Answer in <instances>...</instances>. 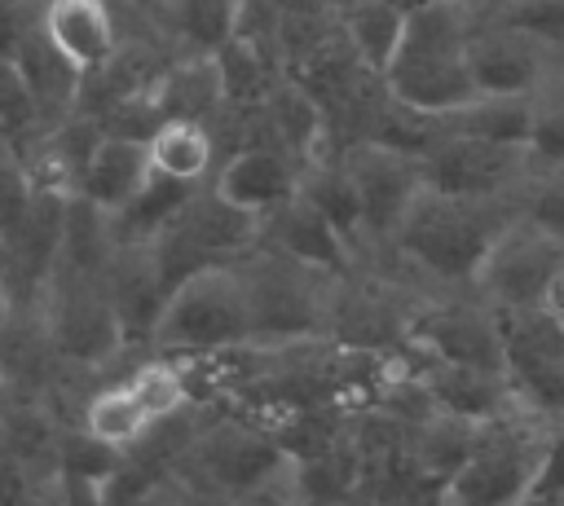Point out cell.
<instances>
[{
  "label": "cell",
  "instance_id": "cell-1",
  "mask_svg": "<svg viewBox=\"0 0 564 506\" xmlns=\"http://www.w3.org/2000/svg\"><path fill=\"white\" fill-rule=\"evenodd\" d=\"M520 211V198H467L423 185L414 207L405 211L392 246L366 264H383L410 277L427 295L471 290L489 246Z\"/></svg>",
  "mask_w": 564,
  "mask_h": 506
},
{
  "label": "cell",
  "instance_id": "cell-2",
  "mask_svg": "<svg viewBox=\"0 0 564 506\" xmlns=\"http://www.w3.org/2000/svg\"><path fill=\"white\" fill-rule=\"evenodd\" d=\"M494 0H419L405 9L401 44L383 70L397 101L419 114H454L480 97L471 75V44Z\"/></svg>",
  "mask_w": 564,
  "mask_h": 506
},
{
  "label": "cell",
  "instance_id": "cell-3",
  "mask_svg": "<svg viewBox=\"0 0 564 506\" xmlns=\"http://www.w3.org/2000/svg\"><path fill=\"white\" fill-rule=\"evenodd\" d=\"M234 264L247 286L256 348H291V343L330 339L339 273L304 264L269 242H256Z\"/></svg>",
  "mask_w": 564,
  "mask_h": 506
},
{
  "label": "cell",
  "instance_id": "cell-4",
  "mask_svg": "<svg viewBox=\"0 0 564 506\" xmlns=\"http://www.w3.org/2000/svg\"><path fill=\"white\" fill-rule=\"evenodd\" d=\"M26 304L40 312L57 356L70 370L93 374L97 383L119 378V365H132L141 356V348H132V339L106 295V282L93 273L53 268L40 286V295Z\"/></svg>",
  "mask_w": 564,
  "mask_h": 506
},
{
  "label": "cell",
  "instance_id": "cell-5",
  "mask_svg": "<svg viewBox=\"0 0 564 506\" xmlns=\"http://www.w3.org/2000/svg\"><path fill=\"white\" fill-rule=\"evenodd\" d=\"M251 304H247V286L238 264H207L194 268L189 277H181L150 330V348L154 352H172V356H220V352H238L251 348Z\"/></svg>",
  "mask_w": 564,
  "mask_h": 506
},
{
  "label": "cell",
  "instance_id": "cell-6",
  "mask_svg": "<svg viewBox=\"0 0 564 506\" xmlns=\"http://www.w3.org/2000/svg\"><path fill=\"white\" fill-rule=\"evenodd\" d=\"M551 440V422L533 409H516L507 418L480 422L471 458L454 471V480L441 488L445 506H502V502H529V488L538 480L542 453Z\"/></svg>",
  "mask_w": 564,
  "mask_h": 506
},
{
  "label": "cell",
  "instance_id": "cell-7",
  "mask_svg": "<svg viewBox=\"0 0 564 506\" xmlns=\"http://www.w3.org/2000/svg\"><path fill=\"white\" fill-rule=\"evenodd\" d=\"M260 216L234 207L229 198L216 194L212 180H203L185 207L159 229V238L150 242L159 264H163V277L167 286H176L181 277H189L194 268H207V264H229L238 260L242 251H251L260 242Z\"/></svg>",
  "mask_w": 564,
  "mask_h": 506
},
{
  "label": "cell",
  "instance_id": "cell-8",
  "mask_svg": "<svg viewBox=\"0 0 564 506\" xmlns=\"http://www.w3.org/2000/svg\"><path fill=\"white\" fill-rule=\"evenodd\" d=\"M339 158H344V172L361 202V229H366L361 264H366L392 246L405 211L423 194V185H427L423 154L405 150V145H388V141H352L339 150Z\"/></svg>",
  "mask_w": 564,
  "mask_h": 506
},
{
  "label": "cell",
  "instance_id": "cell-9",
  "mask_svg": "<svg viewBox=\"0 0 564 506\" xmlns=\"http://www.w3.org/2000/svg\"><path fill=\"white\" fill-rule=\"evenodd\" d=\"M564 70V35L489 13L471 44V75L480 97H529L542 101Z\"/></svg>",
  "mask_w": 564,
  "mask_h": 506
},
{
  "label": "cell",
  "instance_id": "cell-10",
  "mask_svg": "<svg viewBox=\"0 0 564 506\" xmlns=\"http://www.w3.org/2000/svg\"><path fill=\"white\" fill-rule=\"evenodd\" d=\"M560 268H564V242L520 207L511 224L498 233V242L489 246L471 290L494 312H520V308L546 304Z\"/></svg>",
  "mask_w": 564,
  "mask_h": 506
},
{
  "label": "cell",
  "instance_id": "cell-11",
  "mask_svg": "<svg viewBox=\"0 0 564 506\" xmlns=\"http://www.w3.org/2000/svg\"><path fill=\"white\" fill-rule=\"evenodd\" d=\"M410 352L454 361V365H476V370H507V339H502V317L476 295V290H454V295H427L414 308L410 321Z\"/></svg>",
  "mask_w": 564,
  "mask_h": 506
},
{
  "label": "cell",
  "instance_id": "cell-12",
  "mask_svg": "<svg viewBox=\"0 0 564 506\" xmlns=\"http://www.w3.org/2000/svg\"><path fill=\"white\" fill-rule=\"evenodd\" d=\"M423 176L432 189L467 198H520L529 185V154L520 141H494L436 123L423 150Z\"/></svg>",
  "mask_w": 564,
  "mask_h": 506
},
{
  "label": "cell",
  "instance_id": "cell-13",
  "mask_svg": "<svg viewBox=\"0 0 564 506\" xmlns=\"http://www.w3.org/2000/svg\"><path fill=\"white\" fill-rule=\"evenodd\" d=\"M300 176L304 163L291 158L278 145H238L229 154H220L212 185L220 198H229L234 207L251 211V216H269L273 207H282L291 194H300Z\"/></svg>",
  "mask_w": 564,
  "mask_h": 506
},
{
  "label": "cell",
  "instance_id": "cell-14",
  "mask_svg": "<svg viewBox=\"0 0 564 506\" xmlns=\"http://www.w3.org/2000/svg\"><path fill=\"white\" fill-rule=\"evenodd\" d=\"M101 282H106V295H110V304H115V312H119L132 348L145 352L150 348L154 317H159V308H163V299L172 290L167 277H163V264H159L154 246H115Z\"/></svg>",
  "mask_w": 564,
  "mask_h": 506
},
{
  "label": "cell",
  "instance_id": "cell-15",
  "mask_svg": "<svg viewBox=\"0 0 564 506\" xmlns=\"http://www.w3.org/2000/svg\"><path fill=\"white\" fill-rule=\"evenodd\" d=\"M260 242L304 260V264H317V268H330V273H348L357 268V251L348 246V238L304 198V194H291L282 207H273L260 224Z\"/></svg>",
  "mask_w": 564,
  "mask_h": 506
},
{
  "label": "cell",
  "instance_id": "cell-16",
  "mask_svg": "<svg viewBox=\"0 0 564 506\" xmlns=\"http://www.w3.org/2000/svg\"><path fill=\"white\" fill-rule=\"evenodd\" d=\"M150 106L159 119H198L212 128L229 106L216 53H176L150 84Z\"/></svg>",
  "mask_w": 564,
  "mask_h": 506
},
{
  "label": "cell",
  "instance_id": "cell-17",
  "mask_svg": "<svg viewBox=\"0 0 564 506\" xmlns=\"http://www.w3.org/2000/svg\"><path fill=\"white\" fill-rule=\"evenodd\" d=\"M44 35L88 75L119 48L123 18L115 0H48Z\"/></svg>",
  "mask_w": 564,
  "mask_h": 506
},
{
  "label": "cell",
  "instance_id": "cell-18",
  "mask_svg": "<svg viewBox=\"0 0 564 506\" xmlns=\"http://www.w3.org/2000/svg\"><path fill=\"white\" fill-rule=\"evenodd\" d=\"M150 180H154V163H150L145 136L106 132L97 141L93 158H88V172L79 180V194L88 202H97L101 211H123Z\"/></svg>",
  "mask_w": 564,
  "mask_h": 506
},
{
  "label": "cell",
  "instance_id": "cell-19",
  "mask_svg": "<svg viewBox=\"0 0 564 506\" xmlns=\"http://www.w3.org/2000/svg\"><path fill=\"white\" fill-rule=\"evenodd\" d=\"M18 66H22V75H26V84H31V92H35V101H40V114H44V123H62V119H70V114H79V88H84V70L44 35V26L40 31H31L22 44H18Z\"/></svg>",
  "mask_w": 564,
  "mask_h": 506
},
{
  "label": "cell",
  "instance_id": "cell-20",
  "mask_svg": "<svg viewBox=\"0 0 564 506\" xmlns=\"http://www.w3.org/2000/svg\"><path fill=\"white\" fill-rule=\"evenodd\" d=\"M145 145H150L154 176L185 180V185L212 180V172H216V163H220L216 136H212V128L198 123V119H159V123L150 128Z\"/></svg>",
  "mask_w": 564,
  "mask_h": 506
},
{
  "label": "cell",
  "instance_id": "cell-21",
  "mask_svg": "<svg viewBox=\"0 0 564 506\" xmlns=\"http://www.w3.org/2000/svg\"><path fill=\"white\" fill-rule=\"evenodd\" d=\"M119 378H123V387L145 405V414H150L154 422H163V418H172V414H181V409H189V405L198 400L189 361H185V356H172V352L145 348Z\"/></svg>",
  "mask_w": 564,
  "mask_h": 506
},
{
  "label": "cell",
  "instance_id": "cell-22",
  "mask_svg": "<svg viewBox=\"0 0 564 506\" xmlns=\"http://www.w3.org/2000/svg\"><path fill=\"white\" fill-rule=\"evenodd\" d=\"M159 31L176 53H216L238 22V0H159Z\"/></svg>",
  "mask_w": 564,
  "mask_h": 506
},
{
  "label": "cell",
  "instance_id": "cell-23",
  "mask_svg": "<svg viewBox=\"0 0 564 506\" xmlns=\"http://www.w3.org/2000/svg\"><path fill=\"white\" fill-rule=\"evenodd\" d=\"M300 194L348 238V246L357 251V260L366 255V229H361V202H357V189L344 172V158L339 154H322L313 163H304V176H300Z\"/></svg>",
  "mask_w": 564,
  "mask_h": 506
},
{
  "label": "cell",
  "instance_id": "cell-24",
  "mask_svg": "<svg viewBox=\"0 0 564 506\" xmlns=\"http://www.w3.org/2000/svg\"><path fill=\"white\" fill-rule=\"evenodd\" d=\"M79 427H84L93 440H101V444L128 453L132 444H141V440L150 436L154 418H150L145 405L123 387V378H110V383H101V387L88 392L84 414H79Z\"/></svg>",
  "mask_w": 564,
  "mask_h": 506
},
{
  "label": "cell",
  "instance_id": "cell-25",
  "mask_svg": "<svg viewBox=\"0 0 564 506\" xmlns=\"http://www.w3.org/2000/svg\"><path fill=\"white\" fill-rule=\"evenodd\" d=\"M405 31V4L401 0H357L344 13V35L357 48V57L375 70H388L397 44Z\"/></svg>",
  "mask_w": 564,
  "mask_h": 506
},
{
  "label": "cell",
  "instance_id": "cell-26",
  "mask_svg": "<svg viewBox=\"0 0 564 506\" xmlns=\"http://www.w3.org/2000/svg\"><path fill=\"white\" fill-rule=\"evenodd\" d=\"M0 128L18 145L31 141L40 128H48L44 114H40V101H35V92H31V84H26V75H22V66H18L13 53H0Z\"/></svg>",
  "mask_w": 564,
  "mask_h": 506
},
{
  "label": "cell",
  "instance_id": "cell-27",
  "mask_svg": "<svg viewBox=\"0 0 564 506\" xmlns=\"http://www.w3.org/2000/svg\"><path fill=\"white\" fill-rule=\"evenodd\" d=\"M524 154H529V180L564 172V101H542L538 106V119H533L529 141H524Z\"/></svg>",
  "mask_w": 564,
  "mask_h": 506
},
{
  "label": "cell",
  "instance_id": "cell-28",
  "mask_svg": "<svg viewBox=\"0 0 564 506\" xmlns=\"http://www.w3.org/2000/svg\"><path fill=\"white\" fill-rule=\"evenodd\" d=\"M520 207L564 242V172L533 176V180L524 185V194H520Z\"/></svg>",
  "mask_w": 564,
  "mask_h": 506
},
{
  "label": "cell",
  "instance_id": "cell-29",
  "mask_svg": "<svg viewBox=\"0 0 564 506\" xmlns=\"http://www.w3.org/2000/svg\"><path fill=\"white\" fill-rule=\"evenodd\" d=\"M48 0H0V53H18V44L44 26Z\"/></svg>",
  "mask_w": 564,
  "mask_h": 506
},
{
  "label": "cell",
  "instance_id": "cell-30",
  "mask_svg": "<svg viewBox=\"0 0 564 506\" xmlns=\"http://www.w3.org/2000/svg\"><path fill=\"white\" fill-rule=\"evenodd\" d=\"M13 312H18V295H13V286H9V277L0 273V330L13 321Z\"/></svg>",
  "mask_w": 564,
  "mask_h": 506
},
{
  "label": "cell",
  "instance_id": "cell-31",
  "mask_svg": "<svg viewBox=\"0 0 564 506\" xmlns=\"http://www.w3.org/2000/svg\"><path fill=\"white\" fill-rule=\"evenodd\" d=\"M9 268V246H4V238H0V273Z\"/></svg>",
  "mask_w": 564,
  "mask_h": 506
},
{
  "label": "cell",
  "instance_id": "cell-32",
  "mask_svg": "<svg viewBox=\"0 0 564 506\" xmlns=\"http://www.w3.org/2000/svg\"><path fill=\"white\" fill-rule=\"evenodd\" d=\"M123 4H141V9H154L159 0H123Z\"/></svg>",
  "mask_w": 564,
  "mask_h": 506
}]
</instances>
